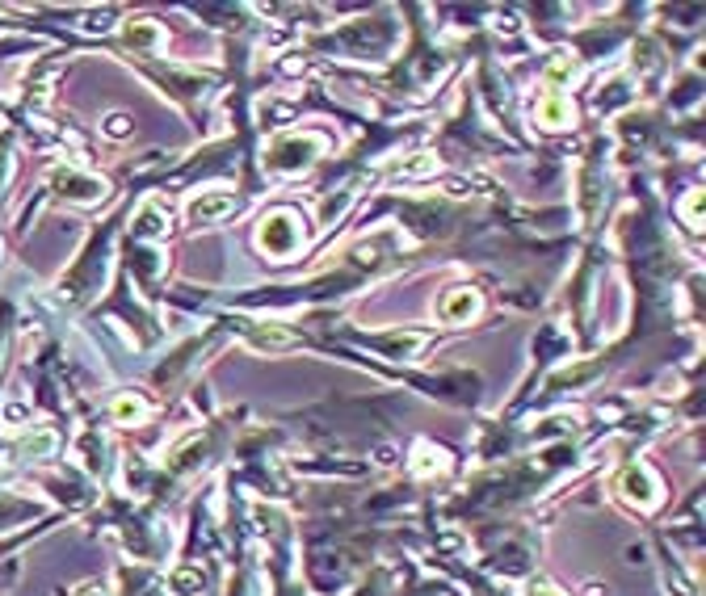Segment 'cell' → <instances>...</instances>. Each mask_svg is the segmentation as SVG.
Masks as SVG:
<instances>
[{"label":"cell","instance_id":"obj_1","mask_svg":"<svg viewBox=\"0 0 706 596\" xmlns=\"http://www.w3.org/2000/svg\"><path fill=\"white\" fill-rule=\"evenodd\" d=\"M227 210H236V198H231V193H202V198L190 206V215L202 219V223H210V219L227 215Z\"/></svg>","mask_w":706,"mask_h":596},{"label":"cell","instance_id":"obj_2","mask_svg":"<svg viewBox=\"0 0 706 596\" xmlns=\"http://www.w3.org/2000/svg\"><path fill=\"white\" fill-rule=\"evenodd\" d=\"M110 134H126V118H122V114L110 118Z\"/></svg>","mask_w":706,"mask_h":596}]
</instances>
